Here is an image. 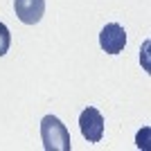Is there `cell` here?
Instances as JSON below:
<instances>
[{
    "label": "cell",
    "instance_id": "obj_1",
    "mask_svg": "<svg viewBox=\"0 0 151 151\" xmlns=\"http://www.w3.org/2000/svg\"><path fill=\"white\" fill-rule=\"evenodd\" d=\"M41 140H43L45 151H70L72 149V140L59 117L54 115H45L41 122Z\"/></svg>",
    "mask_w": 151,
    "mask_h": 151
},
{
    "label": "cell",
    "instance_id": "obj_2",
    "mask_svg": "<svg viewBox=\"0 0 151 151\" xmlns=\"http://www.w3.org/2000/svg\"><path fill=\"white\" fill-rule=\"evenodd\" d=\"M79 129H81V135L88 142H101L104 138V117L97 108L88 106L79 115Z\"/></svg>",
    "mask_w": 151,
    "mask_h": 151
},
{
    "label": "cell",
    "instance_id": "obj_3",
    "mask_svg": "<svg viewBox=\"0 0 151 151\" xmlns=\"http://www.w3.org/2000/svg\"><path fill=\"white\" fill-rule=\"evenodd\" d=\"M99 45L101 50L108 54H120L126 45V32L117 23H108L104 29L99 32Z\"/></svg>",
    "mask_w": 151,
    "mask_h": 151
},
{
    "label": "cell",
    "instance_id": "obj_4",
    "mask_svg": "<svg viewBox=\"0 0 151 151\" xmlns=\"http://www.w3.org/2000/svg\"><path fill=\"white\" fill-rule=\"evenodd\" d=\"M14 9L20 23L36 25L45 14V0H14Z\"/></svg>",
    "mask_w": 151,
    "mask_h": 151
},
{
    "label": "cell",
    "instance_id": "obj_5",
    "mask_svg": "<svg viewBox=\"0 0 151 151\" xmlns=\"http://www.w3.org/2000/svg\"><path fill=\"white\" fill-rule=\"evenodd\" d=\"M9 45H12V36H9V29H7L5 23H0V57H2V54H7Z\"/></svg>",
    "mask_w": 151,
    "mask_h": 151
}]
</instances>
